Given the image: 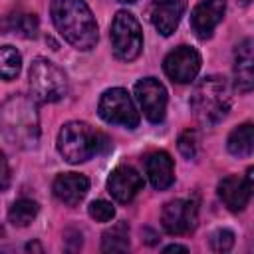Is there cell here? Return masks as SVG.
Returning <instances> with one entry per match:
<instances>
[{"instance_id": "7a4b0ae2", "label": "cell", "mask_w": 254, "mask_h": 254, "mask_svg": "<svg viewBox=\"0 0 254 254\" xmlns=\"http://www.w3.org/2000/svg\"><path fill=\"white\" fill-rule=\"evenodd\" d=\"M2 133L4 137L20 147L34 149L40 139V115L36 103L26 95H12L4 101L2 111Z\"/></svg>"}, {"instance_id": "52a82bcc", "label": "cell", "mask_w": 254, "mask_h": 254, "mask_svg": "<svg viewBox=\"0 0 254 254\" xmlns=\"http://www.w3.org/2000/svg\"><path fill=\"white\" fill-rule=\"evenodd\" d=\"M97 111H99V117L107 123L121 125L127 129H135L139 125V111L131 95L123 87H111L103 91Z\"/></svg>"}, {"instance_id": "4316f807", "label": "cell", "mask_w": 254, "mask_h": 254, "mask_svg": "<svg viewBox=\"0 0 254 254\" xmlns=\"http://www.w3.org/2000/svg\"><path fill=\"white\" fill-rule=\"evenodd\" d=\"M244 181H246V187H248L250 194L254 196V167H250V169L246 171V177H244Z\"/></svg>"}, {"instance_id": "83f0119b", "label": "cell", "mask_w": 254, "mask_h": 254, "mask_svg": "<svg viewBox=\"0 0 254 254\" xmlns=\"http://www.w3.org/2000/svg\"><path fill=\"white\" fill-rule=\"evenodd\" d=\"M163 252H189V248H187V246H181V244H171V246H167Z\"/></svg>"}, {"instance_id": "5b68a950", "label": "cell", "mask_w": 254, "mask_h": 254, "mask_svg": "<svg viewBox=\"0 0 254 254\" xmlns=\"http://www.w3.org/2000/svg\"><path fill=\"white\" fill-rule=\"evenodd\" d=\"M28 83L32 95L44 103H56L67 93L65 73L46 58H36L32 62L28 71Z\"/></svg>"}, {"instance_id": "277c9868", "label": "cell", "mask_w": 254, "mask_h": 254, "mask_svg": "<svg viewBox=\"0 0 254 254\" xmlns=\"http://www.w3.org/2000/svg\"><path fill=\"white\" fill-rule=\"evenodd\" d=\"M107 147V137L103 133L93 131L83 121H69L58 133V151L71 165L83 163L93 155L105 151Z\"/></svg>"}, {"instance_id": "7402d4cb", "label": "cell", "mask_w": 254, "mask_h": 254, "mask_svg": "<svg viewBox=\"0 0 254 254\" xmlns=\"http://www.w3.org/2000/svg\"><path fill=\"white\" fill-rule=\"evenodd\" d=\"M20 67H22V56L18 54V50L12 48V46H2V50H0V71H2V77L6 81L14 79L20 73Z\"/></svg>"}, {"instance_id": "4fadbf2b", "label": "cell", "mask_w": 254, "mask_h": 254, "mask_svg": "<svg viewBox=\"0 0 254 254\" xmlns=\"http://www.w3.org/2000/svg\"><path fill=\"white\" fill-rule=\"evenodd\" d=\"M185 14V0H153L151 2V24L161 36H171Z\"/></svg>"}, {"instance_id": "9a60e30c", "label": "cell", "mask_w": 254, "mask_h": 254, "mask_svg": "<svg viewBox=\"0 0 254 254\" xmlns=\"http://www.w3.org/2000/svg\"><path fill=\"white\" fill-rule=\"evenodd\" d=\"M52 189L58 200H62L67 206H77L89 190V181L85 175L79 173H62L56 177Z\"/></svg>"}, {"instance_id": "5bb4252c", "label": "cell", "mask_w": 254, "mask_h": 254, "mask_svg": "<svg viewBox=\"0 0 254 254\" xmlns=\"http://www.w3.org/2000/svg\"><path fill=\"white\" fill-rule=\"evenodd\" d=\"M234 89L248 93L254 89V40H242L234 50Z\"/></svg>"}, {"instance_id": "8fae6325", "label": "cell", "mask_w": 254, "mask_h": 254, "mask_svg": "<svg viewBox=\"0 0 254 254\" xmlns=\"http://www.w3.org/2000/svg\"><path fill=\"white\" fill-rule=\"evenodd\" d=\"M143 177L131 165L115 167L107 179V189L111 196L119 202H131L139 194V190H143Z\"/></svg>"}, {"instance_id": "4dcf8cb0", "label": "cell", "mask_w": 254, "mask_h": 254, "mask_svg": "<svg viewBox=\"0 0 254 254\" xmlns=\"http://www.w3.org/2000/svg\"><path fill=\"white\" fill-rule=\"evenodd\" d=\"M238 2H240V4H248L250 0H238Z\"/></svg>"}, {"instance_id": "9c48e42d", "label": "cell", "mask_w": 254, "mask_h": 254, "mask_svg": "<svg viewBox=\"0 0 254 254\" xmlns=\"http://www.w3.org/2000/svg\"><path fill=\"white\" fill-rule=\"evenodd\" d=\"M163 69L173 81L190 83L200 69V54L190 46H179L165 58Z\"/></svg>"}, {"instance_id": "cb8c5ba5", "label": "cell", "mask_w": 254, "mask_h": 254, "mask_svg": "<svg viewBox=\"0 0 254 254\" xmlns=\"http://www.w3.org/2000/svg\"><path fill=\"white\" fill-rule=\"evenodd\" d=\"M87 212H89V216L95 218L97 222H109V220L115 216V208H113V204L107 202V200H93V202L89 204Z\"/></svg>"}, {"instance_id": "484cf974", "label": "cell", "mask_w": 254, "mask_h": 254, "mask_svg": "<svg viewBox=\"0 0 254 254\" xmlns=\"http://www.w3.org/2000/svg\"><path fill=\"white\" fill-rule=\"evenodd\" d=\"M8 179H10V169H8V161L2 155V189L8 187Z\"/></svg>"}, {"instance_id": "ffe728a7", "label": "cell", "mask_w": 254, "mask_h": 254, "mask_svg": "<svg viewBox=\"0 0 254 254\" xmlns=\"http://www.w3.org/2000/svg\"><path fill=\"white\" fill-rule=\"evenodd\" d=\"M38 202L32 200V198H20L16 200L12 206H10V212H8V218L14 226H28L36 216H38Z\"/></svg>"}, {"instance_id": "6da1fadb", "label": "cell", "mask_w": 254, "mask_h": 254, "mask_svg": "<svg viewBox=\"0 0 254 254\" xmlns=\"http://www.w3.org/2000/svg\"><path fill=\"white\" fill-rule=\"evenodd\" d=\"M54 26L67 44L87 52L97 42V22L85 0H52L50 6Z\"/></svg>"}, {"instance_id": "3957f363", "label": "cell", "mask_w": 254, "mask_h": 254, "mask_svg": "<svg viewBox=\"0 0 254 254\" xmlns=\"http://www.w3.org/2000/svg\"><path fill=\"white\" fill-rule=\"evenodd\" d=\"M230 87L220 75L202 77L190 93V109L194 111L196 119L206 125H214L224 119L230 109Z\"/></svg>"}, {"instance_id": "44dd1931", "label": "cell", "mask_w": 254, "mask_h": 254, "mask_svg": "<svg viewBox=\"0 0 254 254\" xmlns=\"http://www.w3.org/2000/svg\"><path fill=\"white\" fill-rule=\"evenodd\" d=\"M6 30H10V32L22 36V38H36L38 18L34 14H28V12H16V14L8 16Z\"/></svg>"}, {"instance_id": "d6986e66", "label": "cell", "mask_w": 254, "mask_h": 254, "mask_svg": "<svg viewBox=\"0 0 254 254\" xmlns=\"http://www.w3.org/2000/svg\"><path fill=\"white\" fill-rule=\"evenodd\" d=\"M103 252H125L129 250V226L127 222H117L107 228L101 236Z\"/></svg>"}, {"instance_id": "e0dca14e", "label": "cell", "mask_w": 254, "mask_h": 254, "mask_svg": "<svg viewBox=\"0 0 254 254\" xmlns=\"http://www.w3.org/2000/svg\"><path fill=\"white\" fill-rule=\"evenodd\" d=\"M218 196H220V200L224 202V206L228 210L240 212L248 204L250 190H248L244 179H238L234 175H228V177H224L218 183Z\"/></svg>"}, {"instance_id": "7c38bea8", "label": "cell", "mask_w": 254, "mask_h": 254, "mask_svg": "<svg viewBox=\"0 0 254 254\" xmlns=\"http://www.w3.org/2000/svg\"><path fill=\"white\" fill-rule=\"evenodd\" d=\"M226 10V0H200L190 14V28L196 38L206 40L212 36L214 28L222 20Z\"/></svg>"}, {"instance_id": "2e32d148", "label": "cell", "mask_w": 254, "mask_h": 254, "mask_svg": "<svg viewBox=\"0 0 254 254\" xmlns=\"http://www.w3.org/2000/svg\"><path fill=\"white\" fill-rule=\"evenodd\" d=\"M147 177L151 181V185L157 190H165L173 185L175 181V165L169 153L165 151H155L147 157Z\"/></svg>"}, {"instance_id": "ac0fdd59", "label": "cell", "mask_w": 254, "mask_h": 254, "mask_svg": "<svg viewBox=\"0 0 254 254\" xmlns=\"http://www.w3.org/2000/svg\"><path fill=\"white\" fill-rule=\"evenodd\" d=\"M228 153L242 159L254 153V123H242L230 131L226 139Z\"/></svg>"}, {"instance_id": "603a6c76", "label": "cell", "mask_w": 254, "mask_h": 254, "mask_svg": "<svg viewBox=\"0 0 254 254\" xmlns=\"http://www.w3.org/2000/svg\"><path fill=\"white\" fill-rule=\"evenodd\" d=\"M181 155L185 159H194L198 153V133L194 129H185L179 135V143H177Z\"/></svg>"}, {"instance_id": "30bf717a", "label": "cell", "mask_w": 254, "mask_h": 254, "mask_svg": "<svg viewBox=\"0 0 254 254\" xmlns=\"http://www.w3.org/2000/svg\"><path fill=\"white\" fill-rule=\"evenodd\" d=\"M198 210L192 200L175 198L161 210V224L169 234H187L196 226Z\"/></svg>"}, {"instance_id": "d4e9b609", "label": "cell", "mask_w": 254, "mask_h": 254, "mask_svg": "<svg viewBox=\"0 0 254 254\" xmlns=\"http://www.w3.org/2000/svg\"><path fill=\"white\" fill-rule=\"evenodd\" d=\"M234 246V234L228 228H220L210 236V248L214 252H228Z\"/></svg>"}, {"instance_id": "8992f818", "label": "cell", "mask_w": 254, "mask_h": 254, "mask_svg": "<svg viewBox=\"0 0 254 254\" xmlns=\"http://www.w3.org/2000/svg\"><path fill=\"white\" fill-rule=\"evenodd\" d=\"M111 48L117 60L133 62L143 50V32L141 24L131 12H117L111 22Z\"/></svg>"}, {"instance_id": "f546056e", "label": "cell", "mask_w": 254, "mask_h": 254, "mask_svg": "<svg viewBox=\"0 0 254 254\" xmlns=\"http://www.w3.org/2000/svg\"><path fill=\"white\" fill-rule=\"evenodd\" d=\"M119 2H127V4H133V2H137V0H119Z\"/></svg>"}, {"instance_id": "ba28073f", "label": "cell", "mask_w": 254, "mask_h": 254, "mask_svg": "<svg viewBox=\"0 0 254 254\" xmlns=\"http://www.w3.org/2000/svg\"><path fill=\"white\" fill-rule=\"evenodd\" d=\"M135 97L151 123H161L167 111V89L155 77H145L135 83Z\"/></svg>"}, {"instance_id": "f1b7e54d", "label": "cell", "mask_w": 254, "mask_h": 254, "mask_svg": "<svg viewBox=\"0 0 254 254\" xmlns=\"http://www.w3.org/2000/svg\"><path fill=\"white\" fill-rule=\"evenodd\" d=\"M28 250H38V252H42V248H40L38 244H28Z\"/></svg>"}]
</instances>
